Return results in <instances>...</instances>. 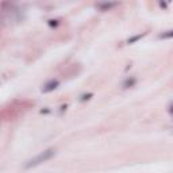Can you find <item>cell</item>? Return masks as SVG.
<instances>
[{"mask_svg":"<svg viewBox=\"0 0 173 173\" xmlns=\"http://www.w3.org/2000/svg\"><path fill=\"white\" fill-rule=\"evenodd\" d=\"M56 156V149H47V150H45L42 151L41 154H38L37 157H34L32 160H30L27 164H26V169H30V168H34V166H38L41 165L42 162H46L49 161V160H52L53 157Z\"/></svg>","mask_w":173,"mask_h":173,"instance_id":"cell-1","label":"cell"},{"mask_svg":"<svg viewBox=\"0 0 173 173\" xmlns=\"http://www.w3.org/2000/svg\"><path fill=\"white\" fill-rule=\"evenodd\" d=\"M116 6H118V2H115V0H103V2L96 4V7L101 11H108Z\"/></svg>","mask_w":173,"mask_h":173,"instance_id":"cell-2","label":"cell"},{"mask_svg":"<svg viewBox=\"0 0 173 173\" xmlns=\"http://www.w3.org/2000/svg\"><path fill=\"white\" fill-rule=\"evenodd\" d=\"M60 85V81L58 80H50V81H47L46 84H45L42 86V92L43 93H49V92H53L54 89H57V86Z\"/></svg>","mask_w":173,"mask_h":173,"instance_id":"cell-3","label":"cell"},{"mask_svg":"<svg viewBox=\"0 0 173 173\" xmlns=\"http://www.w3.org/2000/svg\"><path fill=\"white\" fill-rule=\"evenodd\" d=\"M171 38H173V30L161 32V34L158 35V39H171Z\"/></svg>","mask_w":173,"mask_h":173,"instance_id":"cell-4","label":"cell"},{"mask_svg":"<svg viewBox=\"0 0 173 173\" xmlns=\"http://www.w3.org/2000/svg\"><path fill=\"white\" fill-rule=\"evenodd\" d=\"M146 35V32H143V34H138V35H134V37H131V38H129V39H127V43H135V42H137V41H139V39H141V38H143V37H145Z\"/></svg>","mask_w":173,"mask_h":173,"instance_id":"cell-5","label":"cell"},{"mask_svg":"<svg viewBox=\"0 0 173 173\" xmlns=\"http://www.w3.org/2000/svg\"><path fill=\"white\" fill-rule=\"evenodd\" d=\"M135 83H137V80H135L134 77H133V79H127L125 81V84H123V86H125V88H130V86H133Z\"/></svg>","mask_w":173,"mask_h":173,"instance_id":"cell-6","label":"cell"},{"mask_svg":"<svg viewBox=\"0 0 173 173\" xmlns=\"http://www.w3.org/2000/svg\"><path fill=\"white\" fill-rule=\"evenodd\" d=\"M91 97H92V93H88V95H83V96H81V101H84V100H89Z\"/></svg>","mask_w":173,"mask_h":173,"instance_id":"cell-7","label":"cell"},{"mask_svg":"<svg viewBox=\"0 0 173 173\" xmlns=\"http://www.w3.org/2000/svg\"><path fill=\"white\" fill-rule=\"evenodd\" d=\"M169 112H171V114L173 115V103H172V104L169 106Z\"/></svg>","mask_w":173,"mask_h":173,"instance_id":"cell-8","label":"cell"}]
</instances>
